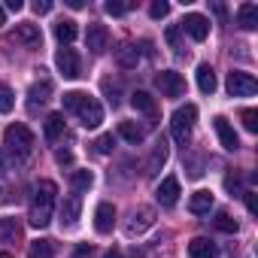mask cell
Listing matches in <instances>:
<instances>
[{"label": "cell", "mask_w": 258, "mask_h": 258, "mask_svg": "<svg viewBox=\"0 0 258 258\" xmlns=\"http://www.w3.org/2000/svg\"><path fill=\"white\" fill-rule=\"evenodd\" d=\"M76 34H79V28H76V22H70V19H61V22L55 25V37H58L61 46H70V43L76 40Z\"/></svg>", "instance_id": "cell-24"}, {"label": "cell", "mask_w": 258, "mask_h": 258, "mask_svg": "<svg viewBox=\"0 0 258 258\" xmlns=\"http://www.w3.org/2000/svg\"><path fill=\"white\" fill-rule=\"evenodd\" d=\"M213 225H216L219 231H225V234H237V228H240V225H237V219H231L228 213H219V216L213 219Z\"/></svg>", "instance_id": "cell-30"}, {"label": "cell", "mask_w": 258, "mask_h": 258, "mask_svg": "<svg viewBox=\"0 0 258 258\" xmlns=\"http://www.w3.org/2000/svg\"><path fill=\"white\" fill-rule=\"evenodd\" d=\"M103 10H106L109 16H124L127 10H134V4H121V0H106Z\"/></svg>", "instance_id": "cell-33"}, {"label": "cell", "mask_w": 258, "mask_h": 258, "mask_svg": "<svg viewBox=\"0 0 258 258\" xmlns=\"http://www.w3.org/2000/svg\"><path fill=\"white\" fill-rule=\"evenodd\" d=\"M55 195H58V185L43 179L34 185V198H31V213H28V222L34 228H46L55 216Z\"/></svg>", "instance_id": "cell-1"}, {"label": "cell", "mask_w": 258, "mask_h": 258, "mask_svg": "<svg viewBox=\"0 0 258 258\" xmlns=\"http://www.w3.org/2000/svg\"><path fill=\"white\" fill-rule=\"evenodd\" d=\"M0 258H13V255H10V252H0Z\"/></svg>", "instance_id": "cell-48"}, {"label": "cell", "mask_w": 258, "mask_h": 258, "mask_svg": "<svg viewBox=\"0 0 258 258\" xmlns=\"http://www.w3.org/2000/svg\"><path fill=\"white\" fill-rule=\"evenodd\" d=\"M79 213H82V195H70L64 198V207H61V225L64 228H73L79 222Z\"/></svg>", "instance_id": "cell-14"}, {"label": "cell", "mask_w": 258, "mask_h": 258, "mask_svg": "<svg viewBox=\"0 0 258 258\" xmlns=\"http://www.w3.org/2000/svg\"><path fill=\"white\" fill-rule=\"evenodd\" d=\"M28 258H55V243L52 240H34L28 249Z\"/></svg>", "instance_id": "cell-27"}, {"label": "cell", "mask_w": 258, "mask_h": 258, "mask_svg": "<svg viewBox=\"0 0 258 258\" xmlns=\"http://www.w3.org/2000/svg\"><path fill=\"white\" fill-rule=\"evenodd\" d=\"M131 106L137 109V112H146V115H155V97L149 94V91H134L131 94Z\"/></svg>", "instance_id": "cell-25"}, {"label": "cell", "mask_w": 258, "mask_h": 258, "mask_svg": "<svg viewBox=\"0 0 258 258\" xmlns=\"http://www.w3.org/2000/svg\"><path fill=\"white\" fill-rule=\"evenodd\" d=\"M55 64H58V70H61L64 79H76V76L82 73V67H79V55H76V49H70V46H61V49H58Z\"/></svg>", "instance_id": "cell-6"}, {"label": "cell", "mask_w": 258, "mask_h": 258, "mask_svg": "<svg viewBox=\"0 0 258 258\" xmlns=\"http://www.w3.org/2000/svg\"><path fill=\"white\" fill-rule=\"evenodd\" d=\"M213 127H216V137H219L222 149H228V152H237V149H240L237 131H234V127H231V121H228L225 115H216V118H213Z\"/></svg>", "instance_id": "cell-9"}, {"label": "cell", "mask_w": 258, "mask_h": 258, "mask_svg": "<svg viewBox=\"0 0 258 258\" xmlns=\"http://www.w3.org/2000/svg\"><path fill=\"white\" fill-rule=\"evenodd\" d=\"M152 222H155V213H152L149 207H140V210L131 213V222L124 225V231L134 237V234H143L146 228H152Z\"/></svg>", "instance_id": "cell-13"}, {"label": "cell", "mask_w": 258, "mask_h": 258, "mask_svg": "<svg viewBox=\"0 0 258 258\" xmlns=\"http://www.w3.org/2000/svg\"><path fill=\"white\" fill-rule=\"evenodd\" d=\"M67 7H70V10H82V7H85V0H67Z\"/></svg>", "instance_id": "cell-44"}, {"label": "cell", "mask_w": 258, "mask_h": 258, "mask_svg": "<svg viewBox=\"0 0 258 258\" xmlns=\"http://www.w3.org/2000/svg\"><path fill=\"white\" fill-rule=\"evenodd\" d=\"M103 258H121V255H118V249H109V252H106Z\"/></svg>", "instance_id": "cell-46"}, {"label": "cell", "mask_w": 258, "mask_h": 258, "mask_svg": "<svg viewBox=\"0 0 258 258\" xmlns=\"http://www.w3.org/2000/svg\"><path fill=\"white\" fill-rule=\"evenodd\" d=\"M4 146H7L10 152H16V155H31V149H34V134H31V127L22 124V121L10 124L7 131H4Z\"/></svg>", "instance_id": "cell-4"}, {"label": "cell", "mask_w": 258, "mask_h": 258, "mask_svg": "<svg viewBox=\"0 0 258 258\" xmlns=\"http://www.w3.org/2000/svg\"><path fill=\"white\" fill-rule=\"evenodd\" d=\"M115 61H118V67L131 70V67H137V61H140V49H137L134 43H121V46L115 49Z\"/></svg>", "instance_id": "cell-18"}, {"label": "cell", "mask_w": 258, "mask_h": 258, "mask_svg": "<svg viewBox=\"0 0 258 258\" xmlns=\"http://www.w3.org/2000/svg\"><path fill=\"white\" fill-rule=\"evenodd\" d=\"M103 91H106V100L112 106H118V85H112L109 79H103Z\"/></svg>", "instance_id": "cell-36"}, {"label": "cell", "mask_w": 258, "mask_h": 258, "mask_svg": "<svg viewBox=\"0 0 258 258\" xmlns=\"http://www.w3.org/2000/svg\"><path fill=\"white\" fill-rule=\"evenodd\" d=\"M155 85L161 88L164 97H182V91H185V79H182L176 70H161V73L155 76Z\"/></svg>", "instance_id": "cell-7"}, {"label": "cell", "mask_w": 258, "mask_h": 258, "mask_svg": "<svg viewBox=\"0 0 258 258\" xmlns=\"http://www.w3.org/2000/svg\"><path fill=\"white\" fill-rule=\"evenodd\" d=\"M16 237H19L16 219H0V240H4V243H13Z\"/></svg>", "instance_id": "cell-28"}, {"label": "cell", "mask_w": 258, "mask_h": 258, "mask_svg": "<svg viewBox=\"0 0 258 258\" xmlns=\"http://www.w3.org/2000/svg\"><path fill=\"white\" fill-rule=\"evenodd\" d=\"M228 94L231 97H252L258 91V79L252 73H243V70H231L228 73V82H225Z\"/></svg>", "instance_id": "cell-5"}, {"label": "cell", "mask_w": 258, "mask_h": 258, "mask_svg": "<svg viewBox=\"0 0 258 258\" xmlns=\"http://www.w3.org/2000/svg\"><path fill=\"white\" fill-rule=\"evenodd\" d=\"M13 106H16V94H13V88L10 85H0V112H13Z\"/></svg>", "instance_id": "cell-31"}, {"label": "cell", "mask_w": 258, "mask_h": 258, "mask_svg": "<svg viewBox=\"0 0 258 258\" xmlns=\"http://www.w3.org/2000/svg\"><path fill=\"white\" fill-rule=\"evenodd\" d=\"M195 76H198V88H201L204 94H213V91H216L219 82H216V73H213L210 64H198V73H195Z\"/></svg>", "instance_id": "cell-22"}, {"label": "cell", "mask_w": 258, "mask_h": 258, "mask_svg": "<svg viewBox=\"0 0 258 258\" xmlns=\"http://www.w3.org/2000/svg\"><path fill=\"white\" fill-rule=\"evenodd\" d=\"M118 137H121V140H127L131 146H140V143H143V137H146V131H143L140 124H134V121H121V124H118Z\"/></svg>", "instance_id": "cell-21"}, {"label": "cell", "mask_w": 258, "mask_h": 258, "mask_svg": "<svg viewBox=\"0 0 258 258\" xmlns=\"http://www.w3.org/2000/svg\"><path fill=\"white\" fill-rule=\"evenodd\" d=\"M195 118H198V106H195V103H185V106H179V109L170 115V134H173V140H176L179 146L188 143L191 127H195Z\"/></svg>", "instance_id": "cell-3"}, {"label": "cell", "mask_w": 258, "mask_h": 258, "mask_svg": "<svg viewBox=\"0 0 258 258\" xmlns=\"http://www.w3.org/2000/svg\"><path fill=\"white\" fill-rule=\"evenodd\" d=\"M91 182H94L91 170H73V173H70V185H73V195H79V191H88V188H91Z\"/></svg>", "instance_id": "cell-26"}, {"label": "cell", "mask_w": 258, "mask_h": 258, "mask_svg": "<svg viewBox=\"0 0 258 258\" xmlns=\"http://www.w3.org/2000/svg\"><path fill=\"white\" fill-rule=\"evenodd\" d=\"M112 149H115V137H112V134H103V137L94 140V152H97V155H109Z\"/></svg>", "instance_id": "cell-32"}, {"label": "cell", "mask_w": 258, "mask_h": 258, "mask_svg": "<svg viewBox=\"0 0 258 258\" xmlns=\"http://www.w3.org/2000/svg\"><path fill=\"white\" fill-rule=\"evenodd\" d=\"M106 43H109V31H106V25L91 22L88 31H85V46H88L94 55H103V52H106Z\"/></svg>", "instance_id": "cell-10"}, {"label": "cell", "mask_w": 258, "mask_h": 258, "mask_svg": "<svg viewBox=\"0 0 258 258\" xmlns=\"http://www.w3.org/2000/svg\"><path fill=\"white\" fill-rule=\"evenodd\" d=\"M243 198H246V210L255 216V213H258V201H255V191H243Z\"/></svg>", "instance_id": "cell-37"}, {"label": "cell", "mask_w": 258, "mask_h": 258, "mask_svg": "<svg viewBox=\"0 0 258 258\" xmlns=\"http://www.w3.org/2000/svg\"><path fill=\"white\" fill-rule=\"evenodd\" d=\"M55 158H58V164H73V152H67V149H64V152H58Z\"/></svg>", "instance_id": "cell-40"}, {"label": "cell", "mask_w": 258, "mask_h": 258, "mask_svg": "<svg viewBox=\"0 0 258 258\" xmlns=\"http://www.w3.org/2000/svg\"><path fill=\"white\" fill-rule=\"evenodd\" d=\"M237 185H240V176H228V179H225V188H228V191H234Z\"/></svg>", "instance_id": "cell-41"}, {"label": "cell", "mask_w": 258, "mask_h": 258, "mask_svg": "<svg viewBox=\"0 0 258 258\" xmlns=\"http://www.w3.org/2000/svg\"><path fill=\"white\" fill-rule=\"evenodd\" d=\"M34 13H37V16H46V13H52V4H49V0H37V4H34Z\"/></svg>", "instance_id": "cell-39"}, {"label": "cell", "mask_w": 258, "mask_h": 258, "mask_svg": "<svg viewBox=\"0 0 258 258\" xmlns=\"http://www.w3.org/2000/svg\"><path fill=\"white\" fill-rule=\"evenodd\" d=\"M155 198H158L161 207H176V201H179V179L176 176H164L158 191H155Z\"/></svg>", "instance_id": "cell-12"}, {"label": "cell", "mask_w": 258, "mask_h": 258, "mask_svg": "<svg viewBox=\"0 0 258 258\" xmlns=\"http://www.w3.org/2000/svg\"><path fill=\"white\" fill-rule=\"evenodd\" d=\"M76 258H91V246H79L76 249Z\"/></svg>", "instance_id": "cell-43"}, {"label": "cell", "mask_w": 258, "mask_h": 258, "mask_svg": "<svg viewBox=\"0 0 258 258\" xmlns=\"http://www.w3.org/2000/svg\"><path fill=\"white\" fill-rule=\"evenodd\" d=\"M7 22V13H4V7H0V25H4Z\"/></svg>", "instance_id": "cell-47"}, {"label": "cell", "mask_w": 258, "mask_h": 258, "mask_svg": "<svg viewBox=\"0 0 258 258\" xmlns=\"http://www.w3.org/2000/svg\"><path fill=\"white\" fill-rule=\"evenodd\" d=\"M188 210H191L195 216L210 213V210H213V195H210V191H204V188H201V191H195V195L188 198Z\"/></svg>", "instance_id": "cell-23"}, {"label": "cell", "mask_w": 258, "mask_h": 258, "mask_svg": "<svg viewBox=\"0 0 258 258\" xmlns=\"http://www.w3.org/2000/svg\"><path fill=\"white\" fill-rule=\"evenodd\" d=\"M115 228V207L109 204V201H103V204H97V210H94V231L97 234H109Z\"/></svg>", "instance_id": "cell-11"}, {"label": "cell", "mask_w": 258, "mask_h": 258, "mask_svg": "<svg viewBox=\"0 0 258 258\" xmlns=\"http://www.w3.org/2000/svg\"><path fill=\"white\" fill-rule=\"evenodd\" d=\"M188 258H219V246L210 237H195L188 243Z\"/></svg>", "instance_id": "cell-16"}, {"label": "cell", "mask_w": 258, "mask_h": 258, "mask_svg": "<svg viewBox=\"0 0 258 258\" xmlns=\"http://www.w3.org/2000/svg\"><path fill=\"white\" fill-rule=\"evenodd\" d=\"M43 134L49 143H55L61 134H64V112H49L46 121H43Z\"/></svg>", "instance_id": "cell-19"}, {"label": "cell", "mask_w": 258, "mask_h": 258, "mask_svg": "<svg viewBox=\"0 0 258 258\" xmlns=\"http://www.w3.org/2000/svg\"><path fill=\"white\" fill-rule=\"evenodd\" d=\"M167 164V146H164V140L161 143H155V149H152V155H149V161H146V176L152 179V176H158V170Z\"/></svg>", "instance_id": "cell-17"}, {"label": "cell", "mask_w": 258, "mask_h": 258, "mask_svg": "<svg viewBox=\"0 0 258 258\" xmlns=\"http://www.w3.org/2000/svg\"><path fill=\"white\" fill-rule=\"evenodd\" d=\"M243 127H246L249 134L258 131V112H255V109H243Z\"/></svg>", "instance_id": "cell-34"}, {"label": "cell", "mask_w": 258, "mask_h": 258, "mask_svg": "<svg viewBox=\"0 0 258 258\" xmlns=\"http://www.w3.org/2000/svg\"><path fill=\"white\" fill-rule=\"evenodd\" d=\"M22 7H25V4H22V0H7V10H10V13H19Z\"/></svg>", "instance_id": "cell-42"}, {"label": "cell", "mask_w": 258, "mask_h": 258, "mask_svg": "<svg viewBox=\"0 0 258 258\" xmlns=\"http://www.w3.org/2000/svg\"><path fill=\"white\" fill-rule=\"evenodd\" d=\"M237 25H240L243 31H255V28H258V7H255V4H240V10H237Z\"/></svg>", "instance_id": "cell-20"}, {"label": "cell", "mask_w": 258, "mask_h": 258, "mask_svg": "<svg viewBox=\"0 0 258 258\" xmlns=\"http://www.w3.org/2000/svg\"><path fill=\"white\" fill-rule=\"evenodd\" d=\"M64 109L73 112L82 127H97L103 121V106L94 97H88L85 91H67L64 94Z\"/></svg>", "instance_id": "cell-2"}, {"label": "cell", "mask_w": 258, "mask_h": 258, "mask_svg": "<svg viewBox=\"0 0 258 258\" xmlns=\"http://www.w3.org/2000/svg\"><path fill=\"white\" fill-rule=\"evenodd\" d=\"M49 94H52V82L49 79H43V82H34L31 85V100H49Z\"/></svg>", "instance_id": "cell-29"}, {"label": "cell", "mask_w": 258, "mask_h": 258, "mask_svg": "<svg viewBox=\"0 0 258 258\" xmlns=\"http://www.w3.org/2000/svg\"><path fill=\"white\" fill-rule=\"evenodd\" d=\"M7 170V155H4V146H0V173Z\"/></svg>", "instance_id": "cell-45"}, {"label": "cell", "mask_w": 258, "mask_h": 258, "mask_svg": "<svg viewBox=\"0 0 258 258\" xmlns=\"http://www.w3.org/2000/svg\"><path fill=\"white\" fill-rule=\"evenodd\" d=\"M16 43H22V46H28V49H37L40 43H43V37H40V28L37 25H31V22H25V25H16Z\"/></svg>", "instance_id": "cell-15"}, {"label": "cell", "mask_w": 258, "mask_h": 258, "mask_svg": "<svg viewBox=\"0 0 258 258\" xmlns=\"http://www.w3.org/2000/svg\"><path fill=\"white\" fill-rule=\"evenodd\" d=\"M167 13H170V4H167V0H155V4L149 7V16H152V19H164Z\"/></svg>", "instance_id": "cell-35"}, {"label": "cell", "mask_w": 258, "mask_h": 258, "mask_svg": "<svg viewBox=\"0 0 258 258\" xmlns=\"http://www.w3.org/2000/svg\"><path fill=\"white\" fill-rule=\"evenodd\" d=\"M182 31H185L195 43H204V40L210 37V19L201 16V13H188V16L182 19Z\"/></svg>", "instance_id": "cell-8"}, {"label": "cell", "mask_w": 258, "mask_h": 258, "mask_svg": "<svg viewBox=\"0 0 258 258\" xmlns=\"http://www.w3.org/2000/svg\"><path fill=\"white\" fill-rule=\"evenodd\" d=\"M167 43L179 52V28H167Z\"/></svg>", "instance_id": "cell-38"}]
</instances>
